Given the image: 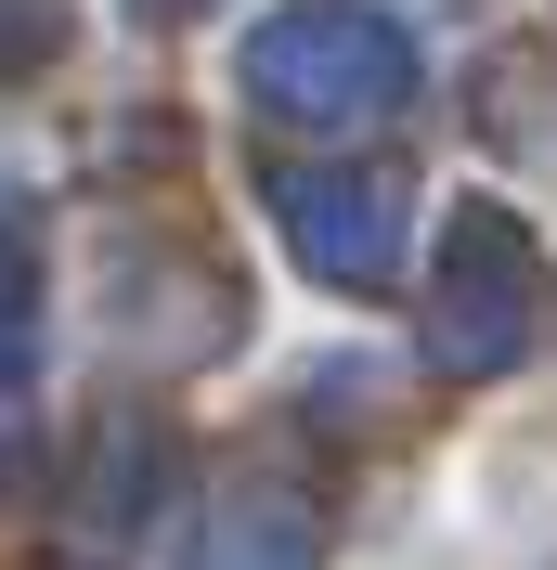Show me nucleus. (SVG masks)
I'll use <instances>...</instances> for the list:
<instances>
[{
  "instance_id": "nucleus-1",
  "label": "nucleus",
  "mask_w": 557,
  "mask_h": 570,
  "mask_svg": "<svg viewBox=\"0 0 557 570\" xmlns=\"http://www.w3.org/2000/svg\"><path fill=\"white\" fill-rule=\"evenodd\" d=\"M557 324V259L506 195H453L441 208V259H428V363L441 376H519Z\"/></svg>"
},
{
  "instance_id": "nucleus-2",
  "label": "nucleus",
  "mask_w": 557,
  "mask_h": 570,
  "mask_svg": "<svg viewBox=\"0 0 557 570\" xmlns=\"http://www.w3.org/2000/svg\"><path fill=\"white\" fill-rule=\"evenodd\" d=\"M234 78L285 130H377V117L416 105V39L389 27L377 0H285V13L246 27Z\"/></svg>"
},
{
  "instance_id": "nucleus-3",
  "label": "nucleus",
  "mask_w": 557,
  "mask_h": 570,
  "mask_svg": "<svg viewBox=\"0 0 557 570\" xmlns=\"http://www.w3.org/2000/svg\"><path fill=\"white\" fill-rule=\"evenodd\" d=\"M260 208H273V234L299 247L312 285H389L402 273V181L389 169H273Z\"/></svg>"
},
{
  "instance_id": "nucleus-4",
  "label": "nucleus",
  "mask_w": 557,
  "mask_h": 570,
  "mask_svg": "<svg viewBox=\"0 0 557 570\" xmlns=\"http://www.w3.org/2000/svg\"><path fill=\"white\" fill-rule=\"evenodd\" d=\"M195 570H324V519L273 480H246V493L208 505V532H195Z\"/></svg>"
},
{
  "instance_id": "nucleus-5",
  "label": "nucleus",
  "mask_w": 557,
  "mask_h": 570,
  "mask_svg": "<svg viewBox=\"0 0 557 570\" xmlns=\"http://www.w3.org/2000/svg\"><path fill=\"white\" fill-rule=\"evenodd\" d=\"M27 312H39V208L0 181V363L27 351Z\"/></svg>"
},
{
  "instance_id": "nucleus-6",
  "label": "nucleus",
  "mask_w": 557,
  "mask_h": 570,
  "mask_svg": "<svg viewBox=\"0 0 557 570\" xmlns=\"http://www.w3.org/2000/svg\"><path fill=\"white\" fill-rule=\"evenodd\" d=\"M66 0H0V78H27V66H52V52H66Z\"/></svg>"
},
{
  "instance_id": "nucleus-7",
  "label": "nucleus",
  "mask_w": 557,
  "mask_h": 570,
  "mask_svg": "<svg viewBox=\"0 0 557 570\" xmlns=\"http://www.w3.org/2000/svg\"><path fill=\"white\" fill-rule=\"evenodd\" d=\"M143 13H195V0H143Z\"/></svg>"
}]
</instances>
